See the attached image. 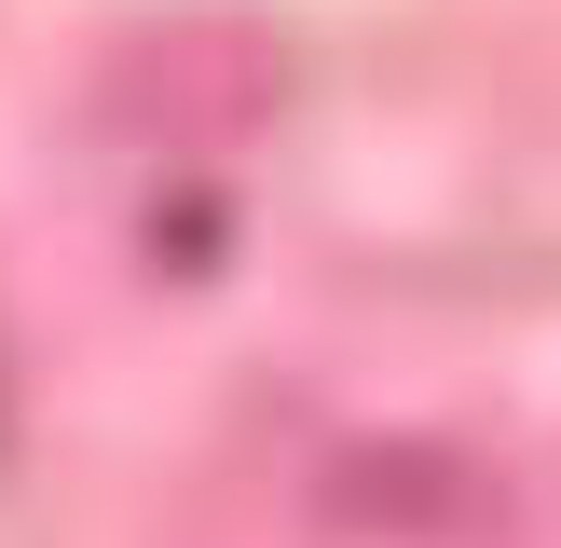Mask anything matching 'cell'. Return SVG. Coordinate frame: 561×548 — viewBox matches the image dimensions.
Wrapping results in <instances>:
<instances>
[{
  "label": "cell",
  "instance_id": "cell-1",
  "mask_svg": "<svg viewBox=\"0 0 561 548\" xmlns=\"http://www.w3.org/2000/svg\"><path fill=\"white\" fill-rule=\"evenodd\" d=\"M274 82H288V55L247 14H164V27H137V42L110 55L124 137H233V124L274 110Z\"/></svg>",
  "mask_w": 561,
  "mask_h": 548
}]
</instances>
